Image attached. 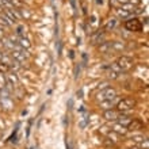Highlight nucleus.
<instances>
[{"mask_svg": "<svg viewBox=\"0 0 149 149\" xmlns=\"http://www.w3.org/2000/svg\"><path fill=\"white\" fill-rule=\"evenodd\" d=\"M125 27L129 31H134V33H140L142 30V23L140 22L138 18H129L125 22Z\"/></svg>", "mask_w": 149, "mask_h": 149, "instance_id": "nucleus-1", "label": "nucleus"}, {"mask_svg": "<svg viewBox=\"0 0 149 149\" xmlns=\"http://www.w3.org/2000/svg\"><path fill=\"white\" fill-rule=\"evenodd\" d=\"M115 98H117V91L114 90V88H111V87H107L102 92L98 94V99L100 102H103V100H113Z\"/></svg>", "mask_w": 149, "mask_h": 149, "instance_id": "nucleus-2", "label": "nucleus"}, {"mask_svg": "<svg viewBox=\"0 0 149 149\" xmlns=\"http://www.w3.org/2000/svg\"><path fill=\"white\" fill-rule=\"evenodd\" d=\"M115 64L118 65V68L121 71H127V69H130V68L133 67V60L130 58V57H127V56H122V57H119L117 60Z\"/></svg>", "mask_w": 149, "mask_h": 149, "instance_id": "nucleus-3", "label": "nucleus"}, {"mask_svg": "<svg viewBox=\"0 0 149 149\" xmlns=\"http://www.w3.org/2000/svg\"><path fill=\"white\" fill-rule=\"evenodd\" d=\"M134 106H136V102H134L133 99L126 98V99H122V100L118 102L117 109L119 111H129V110H132Z\"/></svg>", "mask_w": 149, "mask_h": 149, "instance_id": "nucleus-4", "label": "nucleus"}, {"mask_svg": "<svg viewBox=\"0 0 149 149\" xmlns=\"http://www.w3.org/2000/svg\"><path fill=\"white\" fill-rule=\"evenodd\" d=\"M117 121H118V123H119V125H122V126H125V127H127V126L130 125V122L133 121V118H130L129 115H125V114H122V115H118Z\"/></svg>", "mask_w": 149, "mask_h": 149, "instance_id": "nucleus-5", "label": "nucleus"}, {"mask_svg": "<svg viewBox=\"0 0 149 149\" xmlns=\"http://www.w3.org/2000/svg\"><path fill=\"white\" fill-rule=\"evenodd\" d=\"M12 24H14V22H12L4 12L0 14V26H1V27H11Z\"/></svg>", "mask_w": 149, "mask_h": 149, "instance_id": "nucleus-6", "label": "nucleus"}, {"mask_svg": "<svg viewBox=\"0 0 149 149\" xmlns=\"http://www.w3.org/2000/svg\"><path fill=\"white\" fill-rule=\"evenodd\" d=\"M118 115H119V114H118L117 111H114V110H106L104 113H103V118L107 119V121H115V119L118 118Z\"/></svg>", "mask_w": 149, "mask_h": 149, "instance_id": "nucleus-7", "label": "nucleus"}, {"mask_svg": "<svg viewBox=\"0 0 149 149\" xmlns=\"http://www.w3.org/2000/svg\"><path fill=\"white\" fill-rule=\"evenodd\" d=\"M18 45H19L22 49H30V46H31V43L29 42L27 38H24V37H18Z\"/></svg>", "mask_w": 149, "mask_h": 149, "instance_id": "nucleus-8", "label": "nucleus"}, {"mask_svg": "<svg viewBox=\"0 0 149 149\" xmlns=\"http://www.w3.org/2000/svg\"><path fill=\"white\" fill-rule=\"evenodd\" d=\"M111 50V42H102L99 45V52L100 53H109Z\"/></svg>", "mask_w": 149, "mask_h": 149, "instance_id": "nucleus-9", "label": "nucleus"}, {"mask_svg": "<svg viewBox=\"0 0 149 149\" xmlns=\"http://www.w3.org/2000/svg\"><path fill=\"white\" fill-rule=\"evenodd\" d=\"M0 102H1V106L6 109V110H10L12 107V100L11 98H8V99H0Z\"/></svg>", "mask_w": 149, "mask_h": 149, "instance_id": "nucleus-10", "label": "nucleus"}, {"mask_svg": "<svg viewBox=\"0 0 149 149\" xmlns=\"http://www.w3.org/2000/svg\"><path fill=\"white\" fill-rule=\"evenodd\" d=\"M113 130L114 132H117V133H119V134H126L127 133V129H126L125 126H122V125H119V123H118V125H115L113 127Z\"/></svg>", "mask_w": 149, "mask_h": 149, "instance_id": "nucleus-11", "label": "nucleus"}, {"mask_svg": "<svg viewBox=\"0 0 149 149\" xmlns=\"http://www.w3.org/2000/svg\"><path fill=\"white\" fill-rule=\"evenodd\" d=\"M100 107H102L103 110H111V107H113V100H103L100 102Z\"/></svg>", "mask_w": 149, "mask_h": 149, "instance_id": "nucleus-12", "label": "nucleus"}, {"mask_svg": "<svg viewBox=\"0 0 149 149\" xmlns=\"http://www.w3.org/2000/svg\"><path fill=\"white\" fill-rule=\"evenodd\" d=\"M111 49H114V50H123V49H125V45L122 42L115 41V42H111Z\"/></svg>", "mask_w": 149, "mask_h": 149, "instance_id": "nucleus-13", "label": "nucleus"}, {"mask_svg": "<svg viewBox=\"0 0 149 149\" xmlns=\"http://www.w3.org/2000/svg\"><path fill=\"white\" fill-rule=\"evenodd\" d=\"M118 15L121 16V18H129L130 15H132V12L129 11V10H118Z\"/></svg>", "mask_w": 149, "mask_h": 149, "instance_id": "nucleus-14", "label": "nucleus"}, {"mask_svg": "<svg viewBox=\"0 0 149 149\" xmlns=\"http://www.w3.org/2000/svg\"><path fill=\"white\" fill-rule=\"evenodd\" d=\"M8 72H10V67H8L7 64H4L0 61V73L6 74V73H8Z\"/></svg>", "mask_w": 149, "mask_h": 149, "instance_id": "nucleus-15", "label": "nucleus"}, {"mask_svg": "<svg viewBox=\"0 0 149 149\" xmlns=\"http://www.w3.org/2000/svg\"><path fill=\"white\" fill-rule=\"evenodd\" d=\"M6 87H7V80H6L3 73H0V90H3Z\"/></svg>", "mask_w": 149, "mask_h": 149, "instance_id": "nucleus-16", "label": "nucleus"}, {"mask_svg": "<svg viewBox=\"0 0 149 149\" xmlns=\"http://www.w3.org/2000/svg\"><path fill=\"white\" fill-rule=\"evenodd\" d=\"M24 34H26V31H24L23 26H18V27H16V36L18 37H24Z\"/></svg>", "mask_w": 149, "mask_h": 149, "instance_id": "nucleus-17", "label": "nucleus"}, {"mask_svg": "<svg viewBox=\"0 0 149 149\" xmlns=\"http://www.w3.org/2000/svg\"><path fill=\"white\" fill-rule=\"evenodd\" d=\"M115 23H117V22H115V20H114V19H111L110 22L107 23V26H106V29H104V30H110V29H113L114 26H115Z\"/></svg>", "mask_w": 149, "mask_h": 149, "instance_id": "nucleus-18", "label": "nucleus"}, {"mask_svg": "<svg viewBox=\"0 0 149 149\" xmlns=\"http://www.w3.org/2000/svg\"><path fill=\"white\" fill-rule=\"evenodd\" d=\"M133 140H134V141H137V142H142L144 140H145V138L142 137V136H136V137H134Z\"/></svg>", "mask_w": 149, "mask_h": 149, "instance_id": "nucleus-19", "label": "nucleus"}, {"mask_svg": "<svg viewBox=\"0 0 149 149\" xmlns=\"http://www.w3.org/2000/svg\"><path fill=\"white\" fill-rule=\"evenodd\" d=\"M3 37H4V27L0 26V38H3Z\"/></svg>", "mask_w": 149, "mask_h": 149, "instance_id": "nucleus-20", "label": "nucleus"}, {"mask_svg": "<svg viewBox=\"0 0 149 149\" xmlns=\"http://www.w3.org/2000/svg\"><path fill=\"white\" fill-rule=\"evenodd\" d=\"M118 1H119V3H122V4H127L130 0H118Z\"/></svg>", "mask_w": 149, "mask_h": 149, "instance_id": "nucleus-21", "label": "nucleus"}]
</instances>
